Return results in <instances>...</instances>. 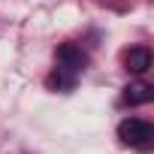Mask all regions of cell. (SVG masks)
I'll list each match as a JSON object with an SVG mask.
<instances>
[{
  "instance_id": "1",
  "label": "cell",
  "mask_w": 154,
  "mask_h": 154,
  "mask_svg": "<svg viewBox=\"0 0 154 154\" xmlns=\"http://www.w3.org/2000/svg\"><path fill=\"white\" fill-rule=\"evenodd\" d=\"M118 139L130 148H139V151H148L151 148V139H154V127L142 118H124L118 124Z\"/></svg>"
},
{
  "instance_id": "2",
  "label": "cell",
  "mask_w": 154,
  "mask_h": 154,
  "mask_svg": "<svg viewBox=\"0 0 154 154\" xmlns=\"http://www.w3.org/2000/svg\"><path fill=\"white\" fill-rule=\"evenodd\" d=\"M57 63H60L63 69H69V72H82V69L88 66V54L75 45V42H63V45L57 48Z\"/></svg>"
},
{
  "instance_id": "3",
  "label": "cell",
  "mask_w": 154,
  "mask_h": 154,
  "mask_svg": "<svg viewBox=\"0 0 154 154\" xmlns=\"http://www.w3.org/2000/svg\"><path fill=\"white\" fill-rule=\"evenodd\" d=\"M124 63H127V69L133 72V75H145L148 69H151V51L148 48H130L127 51V57H124Z\"/></svg>"
},
{
  "instance_id": "4",
  "label": "cell",
  "mask_w": 154,
  "mask_h": 154,
  "mask_svg": "<svg viewBox=\"0 0 154 154\" xmlns=\"http://www.w3.org/2000/svg\"><path fill=\"white\" fill-rule=\"evenodd\" d=\"M127 106H145V103H151L154 100V88L148 85V82H136V85H130V88H124V97H121Z\"/></svg>"
}]
</instances>
